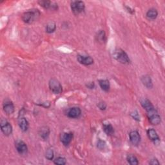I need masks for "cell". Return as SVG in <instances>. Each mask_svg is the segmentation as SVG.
<instances>
[{
    "label": "cell",
    "instance_id": "obj_1",
    "mask_svg": "<svg viewBox=\"0 0 165 165\" xmlns=\"http://www.w3.org/2000/svg\"><path fill=\"white\" fill-rule=\"evenodd\" d=\"M39 16L40 13L38 10H31L26 12L22 15V20L26 23L30 24L37 20Z\"/></svg>",
    "mask_w": 165,
    "mask_h": 165
},
{
    "label": "cell",
    "instance_id": "obj_2",
    "mask_svg": "<svg viewBox=\"0 0 165 165\" xmlns=\"http://www.w3.org/2000/svg\"><path fill=\"white\" fill-rule=\"evenodd\" d=\"M114 58L122 64H128L130 63V58L128 54L122 49H116L114 52Z\"/></svg>",
    "mask_w": 165,
    "mask_h": 165
},
{
    "label": "cell",
    "instance_id": "obj_3",
    "mask_svg": "<svg viewBox=\"0 0 165 165\" xmlns=\"http://www.w3.org/2000/svg\"><path fill=\"white\" fill-rule=\"evenodd\" d=\"M70 7L72 13L76 15H78L84 11L85 9V5L83 2L74 1L71 3Z\"/></svg>",
    "mask_w": 165,
    "mask_h": 165
},
{
    "label": "cell",
    "instance_id": "obj_4",
    "mask_svg": "<svg viewBox=\"0 0 165 165\" xmlns=\"http://www.w3.org/2000/svg\"><path fill=\"white\" fill-rule=\"evenodd\" d=\"M50 90L55 94H60L62 92V86L56 79H51L49 81Z\"/></svg>",
    "mask_w": 165,
    "mask_h": 165
},
{
    "label": "cell",
    "instance_id": "obj_5",
    "mask_svg": "<svg viewBox=\"0 0 165 165\" xmlns=\"http://www.w3.org/2000/svg\"><path fill=\"white\" fill-rule=\"evenodd\" d=\"M147 116L150 123L154 125H158L161 123V117L154 108L147 112Z\"/></svg>",
    "mask_w": 165,
    "mask_h": 165
},
{
    "label": "cell",
    "instance_id": "obj_6",
    "mask_svg": "<svg viewBox=\"0 0 165 165\" xmlns=\"http://www.w3.org/2000/svg\"><path fill=\"white\" fill-rule=\"evenodd\" d=\"M15 147L17 152L20 155H26L28 152V147L26 143L23 141H17L15 144Z\"/></svg>",
    "mask_w": 165,
    "mask_h": 165
},
{
    "label": "cell",
    "instance_id": "obj_7",
    "mask_svg": "<svg viewBox=\"0 0 165 165\" xmlns=\"http://www.w3.org/2000/svg\"><path fill=\"white\" fill-rule=\"evenodd\" d=\"M0 125H1V130L4 135L8 136L13 133V126L7 121L2 120Z\"/></svg>",
    "mask_w": 165,
    "mask_h": 165
},
{
    "label": "cell",
    "instance_id": "obj_8",
    "mask_svg": "<svg viewBox=\"0 0 165 165\" xmlns=\"http://www.w3.org/2000/svg\"><path fill=\"white\" fill-rule=\"evenodd\" d=\"M3 111L7 115L13 114L14 112V106L13 103L9 99L5 100L3 102Z\"/></svg>",
    "mask_w": 165,
    "mask_h": 165
},
{
    "label": "cell",
    "instance_id": "obj_9",
    "mask_svg": "<svg viewBox=\"0 0 165 165\" xmlns=\"http://www.w3.org/2000/svg\"><path fill=\"white\" fill-rule=\"evenodd\" d=\"M77 59L79 63H81L83 65L89 66L94 63L93 58L88 56H82V55H79V56H77Z\"/></svg>",
    "mask_w": 165,
    "mask_h": 165
},
{
    "label": "cell",
    "instance_id": "obj_10",
    "mask_svg": "<svg viewBox=\"0 0 165 165\" xmlns=\"http://www.w3.org/2000/svg\"><path fill=\"white\" fill-rule=\"evenodd\" d=\"M73 137L74 135L72 132L63 133L61 135V141L65 146H68L72 141Z\"/></svg>",
    "mask_w": 165,
    "mask_h": 165
},
{
    "label": "cell",
    "instance_id": "obj_11",
    "mask_svg": "<svg viewBox=\"0 0 165 165\" xmlns=\"http://www.w3.org/2000/svg\"><path fill=\"white\" fill-rule=\"evenodd\" d=\"M129 137L130 142L133 145H138L141 142V136L139 133L136 130H133L130 132Z\"/></svg>",
    "mask_w": 165,
    "mask_h": 165
},
{
    "label": "cell",
    "instance_id": "obj_12",
    "mask_svg": "<svg viewBox=\"0 0 165 165\" xmlns=\"http://www.w3.org/2000/svg\"><path fill=\"white\" fill-rule=\"evenodd\" d=\"M81 111L79 107H73L69 110L68 112H67V115L70 118L76 119L78 118L79 116L81 115Z\"/></svg>",
    "mask_w": 165,
    "mask_h": 165
},
{
    "label": "cell",
    "instance_id": "obj_13",
    "mask_svg": "<svg viewBox=\"0 0 165 165\" xmlns=\"http://www.w3.org/2000/svg\"><path fill=\"white\" fill-rule=\"evenodd\" d=\"M38 3L42 7L46 9H50L53 10L58 9V5L51 1H39Z\"/></svg>",
    "mask_w": 165,
    "mask_h": 165
},
{
    "label": "cell",
    "instance_id": "obj_14",
    "mask_svg": "<svg viewBox=\"0 0 165 165\" xmlns=\"http://www.w3.org/2000/svg\"><path fill=\"white\" fill-rule=\"evenodd\" d=\"M147 135L148 138L154 143L159 142V137L156 131L153 128H150L147 130Z\"/></svg>",
    "mask_w": 165,
    "mask_h": 165
},
{
    "label": "cell",
    "instance_id": "obj_15",
    "mask_svg": "<svg viewBox=\"0 0 165 165\" xmlns=\"http://www.w3.org/2000/svg\"><path fill=\"white\" fill-rule=\"evenodd\" d=\"M18 125L23 132H27L28 129L29 123L25 118H21L18 120Z\"/></svg>",
    "mask_w": 165,
    "mask_h": 165
},
{
    "label": "cell",
    "instance_id": "obj_16",
    "mask_svg": "<svg viewBox=\"0 0 165 165\" xmlns=\"http://www.w3.org/2000/svg\"><path fill=\"white\" fill-rule=\"evenodd\" d=\"M141 105H142L144 109H145V111L146 112H148L154 109V106L152 104V103L147 99H143L141 100Z\"/></svg>",
    "mask_w": 165,
    "mask_h": 165
},
{
    "label": "cell",
    "instance_id": "obj_17",
    "mask_svg": "<svg viewBox=\"0 0 165 165\" xmlns=\"http://www.w3.org/2000/svg\"><path fill=\"white\" fill-rule=\"evenodd\" d=\"M96 38L97 41L99 43L101 44L105 43L107 41V36L104 30H99V31L97 33L96 36Z\"/></svg>",
    "mask_w": 165,
    "mask_h": 165
},
{
    "label": "cell",
    "instance_id": "obj_18",
    "mask_svg": "<svg viewBox=\"0 0 165 165\" xmlns=\"http://www.w3.org/2000/svg\"><path fill=\"white\" fill-rule=\"evenodd\" d=\"M141 81L144 86L146 87H147L148 88H152L153 87V83H152V79L149 76H148V75L143 76L141 77Z\"/></svg>",
    "mask_w": 165,
    "mask_h": 165
},
{
    "label": "cell",
    "instance_id": "obj_19",
    "mask_svg": "<svg viewBox=\"0 0 165 165\" xmlns=\"http://www.w3.org/2000/svg\"><path fill=\"white\" fill-rule=\"evenodd\" d=\"M39 134L42 139H47L48 137V136H49L50 129L47 126H43L40 128V130L39 131Z\"/></svg>",
    "mask_w": 165,
    "mask_h": 165
},
{
    "label": "cell",
    "instance_id": "obj_20",
    "mask_svg": "<svg viewBox=\"0 0 165 165\" xmlns=\"http://www.w3.org/2000/svg\"><path fill=\"white\" fill-rule=\"evenodd\" d=\"M103 128L104 132L107 133V135L112 136L114 134V127L112 126V125L111 123L103 124Z\"/></svg>",
    "mask_w": 165,
    "mask_h": 165
},
{
    "label": "cell",
    "instance_id": "obj_21",
    "mask_svg": "<svg viewBox=\"0 0 165 165\" xmlns=\"http://www.w3.org/2000/svg\"><path fill=\"white\" fill-rule=\"evenodd\" d=\"M99 84L103 90L105 92L109 91L111 84H110V82L107 79H101V80H99Z\"/></svg>",
    "mask_w": 165,
    "mask_h": 165
},
{
    "label": "cell",
    "instance_id": "obj_22",
    "mask_svg": "<svg viewBox=\"0 0 165 165\" xmlns=\"http://www.w3.org/2000/svg\"><path fill=\"white\" fill-rule=\"evenodd\" d=\"M158 15V13L156 9H150V10H148L147 13H146V17L148 20H154L156 19Z\"/></svg>",
    "mask_w": 165,
    "mask_h": 165
},
{
    "label": "cell",
    "instance_id": "obj_23",
    "mask_svg": "<svg viewBox=\"0 0 165 165\" xmlns=\"http://www.w3.org/2000/svg\"><path fill=\"white\" fill-rule=\"evenodd\" d=\"M56 29V23L53 21H51L47 24L46 27V32L48 34L53 33Z\"/></svg>",
    "mask_w": 165,
    "mask_h": 165
},
{
    "label": "cell",
    "instance_id": "obj_24",
    "mask_svg": "<svg viewBox=\"0 0 165 165\" xmlns=\"http://www.w3.org/2000/svg\"><path fill=\"white\" fill-rule=\"evenodd\" d=\"M126 159H127V161L128 162V163L131 165L139 164V161H138L137 158L135 156L132 155V154L128 155L126 157Z\"/></svg>",
    "mask_w": 165,
    "mask_h": 165
},
{
    "label": "cell",
    "instance_id": "obj_25",
    "mask_svg": "<svg viewBox=\"0 0 165 165\" xmlns=\"http://www.w3.org/2000/svg\"><path fill=\"white\" fill-rule=\"evenodd\" d=\"M54 164H58V165H64L66 164V159L65 157H59L54 160Z\"/></svg>",
    "mask_w": 165,
    "mask_h": 165
},
{
    "label": "cell",
    "instance_id": "obj_26",
    "mask_svg": "<svg viewBox=\"0 0 165 165\" xmlns=\"http://www.w3.org/2000/svg\"><path fill=\"white\" fill-rule=\"evenodd\" d=\"M54 152L52 149L51 148H48L46 151V154H45V157L48 160H52L54 158Z\"/></svg>",
    "mask_w": 165,
    "mask_h": 165
},
{
    "label": "cell",
    "instance_id": "obj_27",
    "mask_svg": "<svg viewBox=\"0 0 165 165\" xmlns=\"http://www.w3.org/2000/svg\"><path fill=\"white\" fill-rule=\"evenodd\" d=\"M106 146H107V144L105 141L99 140V141L97 142V148H98L99 150H103L104 149H105Z\"/></svg>",
    "mask_w": 165,
    "mask_h": 165
},
{
    "label": "cell",
    "instance_id": "obj_28",
    "mask_svg": "<svg viewBox=\"0 0 165 165\" xmlns=\"http://www.w3.org/2000/svg\"><path fill=\"white\" fill-rule=\"evenodd\" d=\"M97 107H98L101 110V111H105L107 108V105L104 102H100L98 103Z\"/></svg>",
    "mask_w": 165,
    "mask_h": 165
},
{
    "label": "cell",
    "instance_id": "obj_29",
    "mask_svg": "<svg viewBox=\"0 0 165 165\" xmlns=\"http://www.w3.org/2000/svg\"><path fill=\"white\" fill-rule=\"evenodd\" d=\"M131 115L132 116V118L134 119H136L137 121H140V118H139V115L137 113V112H134V113H132L131 114Z\"/></svg>",
    "mask_w": 165,
    "mask_h": 165
},
{
    "label": "cell",
    "instance_id": "obj_30",
    "mask_svg": "<svg viewBox=\"0 0 165 165\" xmlns=\"http://www.w3.org/2000/svg\"><path fill=\"white\" fill-rule=\"evenodd\" d=\"M149 163H150V164H152V165L159 164V161L156 159H152Z\"/></svg>",
    "mask_w": 165,
    "mask_h": 165
},
{
    "label": "cell",
    "instance_id": "obj_31",
    "mask_svg": "<svg viewBox=\"0 0 165 165\" xmlns=\"http://www.w3.org/2000/svg\"><path fill=\"white\" fill-rule=\"evenodd\" d=\"M87 87L89 88H93L94 87V82H91V83H88L87 84Z\"/></svg>",
    "mask_w": 165,
    "mask_h": 165
}]
</instances>
